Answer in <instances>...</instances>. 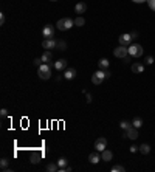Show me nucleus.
<instances>
[{"mask_svg":"<svg viewBox=\"0 0 155 172\" xmlns=\"http://www.w3.org/2000/svg\"><path fill=\"white\" fill-rule=\"evenodd\" d=\"M42 47H43L45 50H53V48H58V41H56L54 37H51V39H45V41L42 42Z\"/></svg>","mask_w":155,"mask_h":172,"instance_id":"9","label":"nucleus"},{"mask_svg":"<svg viewBox=\"0 0 155 172\" xmlns=\"http://www.w3.org/2000/svg\"><path fill=\"white\" fill-rule=\"evenodd\" d=\"M85 11H87V5H85L84 2H79V3H76V6H75V12H76L78 16H82Z\"/></svg>","mask_w":155,"mask_h":172,"instance_id":"13","label":"nucleus"},{"mask_svg":"<svg viewBox=\"0 0 155 172\" xmlns=\"http://www.w3.org/2000/svg\"><path fill=\"white\" fill-rule=\"evenodd\" d=\"M0 25H5V14H0Z\"/></svg>","mask_w":155,"mask_h":172,"instance_id":"33","label":"nucleus"},{"mask_svg":"<svg viewBox=\"0 0 155 172\" xmlns=\"http://www.w3.org/2000/svg\"><path fill=\"white\" fill-rule=\"evenodd\" d=\"M129 150H130V152H132V154H135V152H137V150H138V147H137V146H135V144H133V146H130V149H129Z\"/></svg>","mask_w":155,"mask_h":172,"instance_id":"34","label":"nucleus"},{"mask_svg":"<svg viewBox=\"0 0 155 172\" xmlns=\"http://www.w3.org/2000/svg\"><path fill=\"white\" fill-rule=\"evenodd\" d=\"M130 34H132V37H133V39H137V37H138V33H137V31H133V33H130Z\"/></svg>","mask_w":155,"mask_h":172,"instance_id":"36","label":"nucleus"},{"mask_svg":"<svg viewBox=\"0 0 155 172\" xmlns=\"http://www.w3.org/2000/svg\"><path fill=\"white\" fill-rule=\"evenodd\" d=\"M0 169H2V171H8V169H9V161H8L6 158H2V160H0Z\"/></svg>","mask_w":155,"mask_h":172,"instance_id":"23","label":"nucleus"},{"mask_svg":"<svg viewBox=\"0 0 155 172\" xmlns=\"http://www.w3.org/2000/svg\"><path fill=\"white\" fill-rule=\"evenodd\" d=\"M40 158H42V154H31V158H30V161L33 163V165H38L39 161H40Z\"/></svg>","mask_w":155,"mask_h":172,"instance_id":"21","label":"nucleus"},{"mask_svg":"<svg viewBox=\"0 0 155 172\" xmlns=\"http://www.w3.org/2000/svg\"><path fill=\"white\" fill-rule=\"evenodd\" d=\"M62 79H65V78H64V75H62V76H61V75H59V76H58V78H56V81H58V82H59V81H62Z\"/></svg>","mask_w":155,"mask_h":172,"instance_id":"37","label":"nucleus"},{"mask_svg":"<svg viewBox=\"0 0 155 172\" xmlns=\"http://www.w3.org/2000/svg\"><path fill=\"white\" fill-rule=\"evenodd\" d=\"M107 78H110V71L109 70H96L95 73H93V76H92V82L95 84V86H99V84H102L104 82V79H107Z\"/></svg>","mask_w":155,"mask_h":172,"instance_id":"1","label":"nucleus"},{"mask_svg":"<svg viewBox=\"0 0 155 172\" xmlns=\"http://www.w3.org/2000/svg\"><path fill=\"white\" fill-rule=\"evenodd\" d=\"M67 65H68V62L65 61V59H58L54 64H53V67L58 70V71H62V70H67Z\"/></svg>","mask_w":155,"mask_h":172,"instance_id":"10","label":"nucleus"},{"mask_svg":"<svg viewBox=\"0 0 155 172\" xmlns=\"http://www.w3.org/2000/svg\"><path fill=\"white\" fill-rule=\"evenodd\" d=\"M42 36H43L45 39L54 37V27H53V25H45L43 30H42Z\"/></svg>","mask_w":155,"mask_h":172,"instance_id":"6","label":"nucleus"},{"mask_svg":"<svg viewBox=\"0 0 155 172\" xmlns=\"http://www.w3.org/2000/svg\"><path fill=\"white\" fill-rule=\"evenodd\" d=\"M45 169L48 172H58L59 171V166H58V163H48Z\"/></svg>","mask_w":155,"mask_h":172,"instance_id":"22","label":"nucleus"},{"mask_svg":"<svg viewBox=\"0 0 155 172\" xmlns=\"http://www.w3.org/2000/svg\"><path fill=\"white\" fill-rule=\"evenodd\" d=\"M101 158H102V161H112L113 154H112L109 149H104V150L101 152Z\"/></svg>","mask_w":155,"mask_h":172,"instance_id":"14","label":"nucleus"},{"mask_svg":"<svg viewBox=\"0 0 155 172\" xmlns=\"http://www.w3.org/2000/svg\"><path fill=\"white\" fill-rule=\"evenodd\" d=\"M138 150H140V152H141V154H143V155H148V154H149V152H151V146H149V144H146V143H144V144H141V146H140V147H138Z\"/></svg>","mask_w":155,"mask_h":172,"instance_id":"20","label":"nucleus"},{"mask_svg":"<svg viewBox=\"0 0 155 172\" xmlns=\"http://www.w3.org/2000/svg\"><path fill=\"white\" fill-rule=\"evenodd\" d=\"M56 163H58V166H59V171H62V169H65V168L68 166V160H67L65 157H61Z\"/></svg>","mask_w":155,"mask_h":172,"instance_id":"19","label":"nucleus"},{"mask_svg":"<svg viewBox=\"0 0 155 172\" xmlns=\"http://www.w3.org/2000/svg\"><path fill=\"white\" fill-rule=\"evenodd\" d=\"M132 43H133V37H132L130 33H129V34H121V36H119V45L129 47V45H132Z\"/></svg>","mask_w":155,"mask_h":172,"instance_id":"8","label":"nucleus"},{"mask_svg":"<svg viewBox=\"0 0 155 172\" xmlns=\"http://www.w3.org/2000/svg\"><path fill=\"white\" fill-rule=\"evenodd\" d=\"M40 64H43V62H42V59H40V57H39V59H34V65H36V67H39V65H40Z\"/></svg>","mask_w":155,"mask_h":172,"instance_id":"35","label":"nucleus"},{"mask_svg":"<svg viewBox=\"0 0 155 172\" xmlns=\"http://www.w3.org/2000/svg\"><path fill=\"white\" fill-rule=\"evenodd\" d=\"M126 138H129V140H137L138 138V129L137 127H129V129L126 130Z\"/></svg>","mask_w":155,"mask_h":172,"instance_id":"11","label":"nucleus"},{"mask_svg":"<svg viewBox=\"0 0 155 172\" xmlns=\"http://www.w3.org/2000/svg\"><path fill=\"white\" fill-rule=\"evenodd\" d=\"M124 171H126V168L121 166V165H115V166L112 168V172H124Z\"/></svg>","mask_w":155,"mask_h":172,"instance_id":"27","label":"nucleus"},{"mask_svg":"<svg viewBox=\"0 0 155 172\" xmlns=\"http://www.w3.org/2000/svg\"><path fill=\"white\" fill-rule=\"evenodd\" d=\"M95 149H96L98 152H102L104 149H107V140H106L104 136L98 138V140L95 141Z\"/></svg>","mask_w":155,"mask_h":172,"instance_id":"7","label":"nucleus"},{"mask_svg":"<svg viewBox=\"0 0 155 172\" xmlns=\"http://www.w3.org/2000/svg\"><path fill=\"white\" fill-rule=\"evenodd\" d=\"M113 54L118 59H124L126 56H129V47H124V45H119L113 50Z\"/></svg>","mask_w":155,"mask_h":172,"instance_id":"5","label":"nucleus"},{"mask_svg":"<svg viewBox=\"0 0 155 172\" xmlns=\"http://www.w3.org/2000/svg\"><path fill=\"white\" fill-rule=\"evenodd\" d=\"M75 25H76V27H84V25H85V19H84L82 16H78L76 19H75Z\"/></svg>","mask_w":155,"mask_h":172,"instance_id":"25","label":"nucleus"},{"mask_svg":"<svg viewBox=\"0 0 155 172\" xmlns=\"http://www.w3.org/2000/svg\"><path fill=\"white\" fill-rule=\"evenodd\" d=\"M51 2H58V0H51Z\"/></svg>","mask_w":155,"mask_h":172,"instance_id":"39","label":"nucleus"},{"mask_svg":"<svg viewBox=\"0 0 155 172\" xmlns=\"http://www.w3.org/2000/svg\"><path fill=\"white\" fill-rule=\"evenodd\" d=\"M119 127L122 130H127L129 127H132V123H129V121H121V123H119Z\"/></svg>","mask_w":155,"mask_h":172,"instance_id":"26","label":"nucleus"},{"mask_svg":"<svg viewBox=\"0 0 155 172\" xmlns=\"http://www.w3.org/2000/svg\"><path fill=\"white\" fill-rule=\"evenodd\" d=\"M109 65H110V62H109V59H106V57L99 59V62H98V67H99L101 70H109Z\"/></svg>","mask_w":155,"mask_h":172,"instance_id":"17","label":"nucleus"},{"mask_svg":"<svg viewBox=\"0 0 155 172\" xmlns=\"http://www.w3.org/2000/svg\"><path fill=\"white\" fill-rule=\"evenodd\" d=\"M132 71H133V73H143V71H144V65H143L141 62H135V64L132 65Z\"/></svg>","mask_w":155,"mask_h":172,"instance_id":"18","label":"nucleus"},{"mask_svg":"<svg viewBox=\"0 0 155 172\" xmlns=\"http://www.w3.org/2000/svg\"><path fill=\"white\" fill-rule=\"evenodd\" d=\"M38 75L39 78L43 79V81L50 79L51 78V67H50V64H40L38 67Z\"/></svg>","mask_w":155,"mask_h":172,"instance_id":"2","label":"nucleus"},{"mask_svg":"<svg viewBox=\"0 0 155 172\" xmlns=\"http://www.w3.org/2000/svg\"><path fill=\"white\" fill-rule=\"evenodd\" d=\"M133 3H144V2H148V0H132Z\"/></svg>","mask_w":155,"mask_h":172,"instance_id":"38","label":"nucleus"},{"mask_svg":"<svg viewBox=\"0 0 155 172\" xmlns=\"http://www.w3.org/2000/svg\"><path fill=\"white\" fill-rule=\"evenodd\" d=\"M143 47L140 45V43H132V45H129V56H132V57H141L143 56Z\"/></svg>","mask_w":155,"mask_h":172,"instance_id":"4","label":"nucleus"},{"mask_svg":"<svg viewBox=\"0 0 155 172\" xmlns=\"http://www.w3.org/2000/svg\"><path fill=\"white\" fill-rule=\"evenodd\" d=\"M146 64L148 65H152L154 64V56H146Z\"/></svg>","mask_w":155,"mask_h":172,"instance_id":"29","label":"nucleus"},{"mask_svg":"<svg viewBox=\"0 0 155 172\" xmlns=\"http://www.w3.org/2000/svg\"><path fill=\"white\" fill-rule=\"evenodd\" d=\"M85 101H87V102H88V104H90V102H92V101H93V96H92V95H90V93H88V91H85Z\"/></svg>","mask_w":155,"mask_h":172,"instance_id":"30","label":"nucleus"},{"mask_svg":"<svg viewBox=\"0 0 155 172\" xmlns=\"http://www.w3.org/2000/svg\"><path fill=\"white\" fill-rule=\"evenodd\" d=\"M58 48L61 51H64V50H67V43L64 42V41H58Z\"/></svg>","mask_w":155,"mask_h":172,"instance_id":"28","label":"nucleus"},{"mask_svg":"<svg viewBox=\"0 0 155 172\" xmlns=\"http://www.w3.org/2000/svg\"><path fill=\"white\" fill-rule=\"evenodd\" d=\"M132 126H133V127H137V129H140V127L143 126V120H141V118H138V116H137V118H133Z\"/></svg>","mask_w":155,"mask_h":172,"instance_id":"24","label":"nucleus"},{"mask_svg":"<svg viewBox=\"0 0 155 172\" xmlns=\"http://www.w3.org/2000/svg\"><path fill=\"white\" fill-rule=\"evenodd\" d=\"M64 78L65 79H75L76 78V70L75 68H67L64 71Z\"/></svg>","mask_w":155,"mask_h":172,"instance_id":"15","label":"nucleus"},{"mask_svg":"<svg viewBox=\"0 0 155 172\" xmlns=\"http://www.w3.org/2000/svg\"><path fill=\"white\" fill-rule=\"evenodd\" d=\"M0 115H2L3 118H6V116H8V110H6V109H2V110H0Z\"/></svg>","mask_w":155,"mask_h":172,"instance_id":"32","label":"nucleus"},{"mask_svg":"<svg viewBox=\"0 0 155 172\" xmlns=\"http://www.w3.org/2000/svg\"><path fill=\"white\" fill-rule=\"evenodd\" d=\"M73 25H75V20H72L70 17L59 19V20H58V23H56V27H58V30H59V31H67V30H70Z\"/></svg>","mask_w":155,"mask_h":172,"instance_id":"3","label":"nucleus"},{"mask_svg":"<svg viewBox=\"0 0 155 172\" xmlns=\"http://www.w3.org/2000/svg\"><path fill=\"white\" fill-rule=\"evenodd\" d=\"M40 59H42V62H43V64H50V62H51V59H53V54H51L48 50H45V53L40 56Z\"/></svg>","mask_w":155,"mask_h":172,"instance_id":"16","label":"nucleus"},{"mask_svg":"<svg viewBox=\"0 0 155 172\" xmlns=\"http://www.w3.org/2000/svg\"><path fill=\"white\" fill-rule=\"evenodd\" d=\"M148 5H149V8L155 11V0H148Z\"/></svg>","mask_w":155,"mask_h":172,"instance_id":"31","label":"nucleus"},{"mask_svg":"<svg viewBox=\"0 0 155 172\" xmlns=\"http://www.w3.org/2000/svg\"><path fill=\"white\" fill-rule=\"evenodd\" d=\"M102 158H101V155L98 154V150H95V152H92L90 155H88V161L92 163V165H96V163H99Z\"/></svg>","mask_w":155,"mask_h":172,"instance_id":"12","label":"nucleus"}]
</instances>
